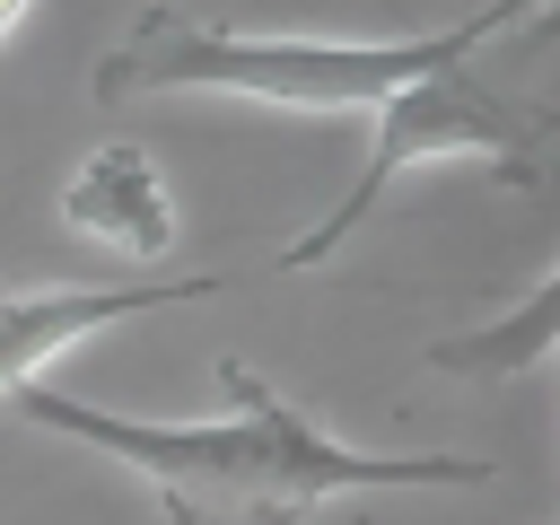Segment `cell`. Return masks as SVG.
I'll list each match as a JSON object with an SVG mask.
<instances>
[{"label": "cell", "instance_id": "cell-7", "mask_svg": "<svg viewBox=\"0 0 560 525\" xmlns=\"http://www.w3.org/2000/svg\"><path fill=\"white\" fill-rule=\"evenodd\" d=\"M534 9H551V0H490V9H481V18H490V35H499V26H525V18H534Z\"/></svg>", "mask_w": 560, "mask_h": 525}, {"label": "cell", "instance_id": "cell-3", "mask_svg": "<svg viewBox=\"0 0 560 525\" xmlns=\"http://www.w3.org/2000/svg\"><path fill=\"white\" fill-rule=\"evenodd\" d=\"M542 131H560V114H542V105H516V96H499V88H481L472 79V61H446V70H429V79H411L394 105H376V140H368V166L350 175V192L306 228V236H289L280 245V271H306V262H324L420 158H499V166H516V175H534V140Z\"/></svg>", "mask_w": 560, "mask_h": 525}, {"label": "cell", "instance_id": "cell-5", "mask_svg": "<svg viewBox=\"0 0 560 525\" xmlns=\"http://www.w3.org/2000/svg\"><path fill=\"white\" fill-rule=\"evenodd\" d=\"M61 228H79V236H96V245H114L131 262H166L175 254V192H166V175H158V158L140 140H105V149H88L70 166Z\"/></svg>", "mask_w": 560, "mask_h": 525}, {"label": "cell", "instance_id": "cell-2", "mask_svg": "<svg viewBox=\"0 0 560 525\" xmlns=\"http://www.w3.org/2000/svg\"><path fill=\"white\" fill-rule=\"evenodd\" d=\"M481 35H490L481 9L446 35H245V26H210V18H184L158 0L105 44L88 88H96V105L201 88V96H245V105H280V114H376L411 79L472 61Z\"/></svg>", "mask_w": 560, "mask_h": 525}, {"label": "cell", "instance_id": "cell-4", "mask_svg": "<svg viewBox=\"0 0 560 525\" xmlns=\"http://www.w3.org/2000/svg\"><path fill=\"white\" fill-rule=\"evenodd\" d=\"M228 271H175V280H122V289H0V394H26L61 350H79L88 332L122 324V315H158V306H192L219 298Z\"/></svg>", "mask_w": 560, "mask_h": 525}, {"label": "cell", "instance_id": "cell-8", "mask_svg": "<svg viewBox=\"0 0 560 525\" xmlns=\"http://www.w3.org/2000/svg\"><path fill=\"white\" fill-rule=\"evenodd\" d=\"M26 9H35V0H0V44L18 35V18H26Z\"/></svg>", "mask_w": 560, "mask_h": 525}, {"label": "cell", "instance_id": "cell-6", "mask_svg": "<svg viewBox=\"0 0 560 525\" xmlns=\"http://www.w3.org/2000/svg\"><path fill=\"white\" fill-rule=\"evenodd\" d=\"M542 350H560V271H551V280H534V289H525L508 315H490V324H472V332H446V341H429L420 359H429L438 376L499 385V376L534 368Z\"/></svg>", "mask_w": 560, "mask_h": 525}, {"label": "cell", "instance_id": "cell-1", "mask_svg": "<svg viewBox=\"0 0 560 525\" xmlns=\"http://www.w3.org/2000/svg\"><path fill=\"white\" fill-rule=\"evenodd\" d=\"M228 411L219 420H131L52 385L9 394L35 429L79 438L96 455H114L122 472H140L166 508V525H306L332 499L359 490H481L499 481L490 455H368L341 446L332 429H315L271 376H254L245 359H219Z\"/></svg>", "mask_w": 560, "mask_h": 525}]
</instances>
